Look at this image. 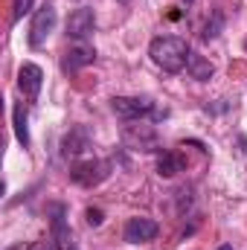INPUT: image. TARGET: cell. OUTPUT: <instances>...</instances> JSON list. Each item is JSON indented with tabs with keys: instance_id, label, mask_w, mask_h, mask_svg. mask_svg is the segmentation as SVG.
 I'll list each match as a JSON object with an SVG mask.
<instances>
[{
	"instance_id": "obj_9",
	"label": "cell",
	"mask_w": 247,
	"mask_h": 250,
	"mask_svg": "<svg viewBox=\"0 0 247 250\" xmlns=\"http://www.w3.org/2000/svg\"><path fill=\"white\" fill-rule=\"evenodd\" d=\"M125 143L128 146H137L143 151H157V137H154V128L151 125H131L125 131Z\"/></svg>"
},
{
	"instance_id": "obj_4",
	"label": "cell",
	"mask_w": 247,
	"mask_h": 250,
	"mask_svg": "<svg viewBox=\"0 0 247 250\" xmlns=\"http://www.w3.org/2000/svg\"><path fill=\"white\" fill-rule=\"evenodd\" d=\"M111 108L123 120H140V117L154 114V102L145 99V96H114L111 99Z\"/></svg>"
},
{
	"instance_id": "obj_10",
	"label": "cell",
	"mask_w": 247,
	"mask_h": 250,
	"mask_svg": "<svg viewBox=\"0 0 247 250\" xmlns=\"http://www.w3.org/2000/svg\"><path fill=\"white\" fill-rule=\"evenodd\" d=\"M186 160L181 151H163V154H157V175L160 178H175L178 172H184Z\"/></svg>"
},
{
	"instance_id": "obj_5",
	"label": "cell",
	"mask_w": 247,
	"mask_h": 250,
	"mask_svg": "<svg viewBox=\"0 0 247 250\" xmlns=\"http://www.w3.org/2000/svg\"><path fill=\"white\" fill-rule=\"evenodd\" d=\"M160 233L157 221L145 218V215H137V218H128L125 224V242L128 245H145V242H154Z\"/></svg>"
},
{
	"instance_id": "obj_16",
	"label": "cell",
	"mask_w": 247,
	"mask_h": 250,
	"mask_svg": "<svg viewBox=\"0 0 247 250\" xmlns=\"http://www.w3.org/2000/svg\"><path fill=\"white\" fill-rule=\"evenodd\" d=\"M218 29H221V12H215V21L204 26V41H209V38H215V35H218Z\"/></svg>"
},
{
	"instance_id": "obj_18",
	"label": "cell",
	"mask_w": 247,
	"mask_h": 250,
	"mask_svg": "<svg viewBox=\"0 0 247 250\" xmlns=\"http://www.w3.org/2000/svg\"><path fill=\"white\" fill-rule=\"evenodd\" d=\"M87 224H93V227H99L102 224V209H87Z\"/></svg>"
},
{
	"instance_id": "obj_3",
	"label": "cell",
	"mask_w": 247,
	"mask_h": 250,
	"mask_svg": "<svg viewBox=\"0 0 247 250\" xmlns=\"http://www.w3.org/2000/svg\"><path fill=\"white\" fill-rule=\"evenodd\" d=\"M56 21H59L56 6L44 3V6L35 12L32 23H29V44H32V47H44V44H47V38H50V32L56 29Z\"/></svg>"
},
{
	"instance_id": "obj_7",
	"label": "cell",
	"mask_w": 247,
	"mask_h": 250,
	"mask_svg": "<svg viewBox=\"0 0 247 250\" xmlns=\"http://www.w3.org/2000/svg\"><path fill=\"white\" fill-rule=\"evenodd\" d=\"M93 29H96V15H93V9H87V6L76 9V12L67 18V35L76 38V41H84Z\"/></svg>"
},
{
	"instance_id": "obj_12",
	"label": "cell",
	"mask_w": 247,
	"mask_h": 250,
	"mask_svg": "<svg viewBox=\"0 0 247 250\" xmlns=\"http://www.w3.org/2000/svg\"><path fill=\"white\" fill-rule=\"evenodd\" d=\"M186 73H189L192 79H198V82H209V79H212V73H215V67L206 62L204 56H198V53H189Z\"/></svg>"
},
{
	"instance_id": "obj_11",
	"label": "cell",
	"mask_w": 247,
	"mask_h": 250,
	"mask_svg": "<svg viewBox=\"0 0 247 250\" xmlns=\"http://www.w3.org/2000/svg\"><path fill=\"white\" fill-rule=\"evenodd\" d=\"M84 148H87V134H84V128H73L62 143V154L67 157V160H70V157L76 160Z\"/></svg>"
},
{
	"instance_id": "obj_20",
	"label": "cell",
	"mask_w": 247,
	"mask_h": 250,
	"mask_svg": "<svg viewBox=\"0 0 247 250\" xmlns=\"http://www.w3.org/2000/svg\"><path fill=\"white\" fill-rule=\"evenodd\" d=\"M218 250H233V248H230V245H221V248H218Z\"/></svg>"
},
{
	"instance_id": "obj_21",
	"label": "cell",
	"mask_w": 247,
	"mask_h": 250,
	"mask_svg": "<svg viewBox=\"0 0 247 250\" xmlns=\"http://www.w3.org/2000/svg\"><path fill=\"white\" fill-rule=\"evenodd\" d=\"M186 3H192V0H186Z\"/></svg>"
},
{
	"instance_id": "obj_6",
	"label": "cell",
	"mask_w": 247,
	"mask_h": 250,
	"mask_svg": "<svg viewBox=\"0 0 247 250\" xmlns=\"http://www.w3.org/2000/svg\"><path fill=\"white\" fill-rule=\"evenodd\" d=\"M41 84H44V70H41L38 64L26 62L21 70H18V87L23 90V96H26L29 102H35V99H38Z\"/></svg>"
},
{
	"instance_id": "obj_14",
	"label": "cell",
	"mask_w": 247,
	"mask_h": 250,
	"mask_svg": "<svg viewBox=\"0 0 247 250\" xmlns=\"http://www.w3.org/2000/svg\"><path fill=\"white\" fill-rule=\"evenodd\" d=\"M53 230H56V242L62 245V250H73L70 233L64 227V207H53Z\"/></svg>"
},
{
	"instance_id": "obj_8",
	"label": "cell",
	"mask_w": 247,
	"mask_h": 250,
	"mask_svg": "<svg viewBox=\"0 0 247 250\" xmlns=\"http://www.w3.org/2000/svg\"><path fill=\"white\" fill-rule=\"evenodd\" d=\"M93 62H96V50L90 44H84V41H79L76 47H70L64 53V70L67 73H73V70H79L84 64H93Z\"/></svg>"
},
{
	"instance_id": "obj_19",
	"label": "cell",
	"mask_w": 247,
	"mask_h": 250,
	"mask_svg": "<svg viewBox=\"0 0 247 250\" xmlns=\"http://www.w3.org/2000/svg\"><path fill=\"white\" fill-rule=\"evenodd\" d=\"M6 250H29V248H23V245H12V248H6Z\"/></svg>"
},
{
	"instance_id": "obj_15",
	"label": "cell",
	"mask_w": 247,
	"mask_h": 250,
	"mask_svg": "<svg viewBox=\"0 0 247 250\" xmlns=\"http://www.w3.org/2000/svg\"><path fill=\"white\" fill-rule=\"evenodd\" d=\"M32 3H35V0H15V9H12V21L18 23V21H21V18H23V15L32 9Z\"/></svg>"
},
{
	"instance_id": "obj_13",
	"label": "cell",
	"mask_w": 247,
	"mask_h": 250,
	"mask_svg": "<svg viewBox=\"0 0 247 250\" xmlns=\"http://www.w3.org/2000/svg\"><path fill=\"white\" fill-rule=\"evenodd\" d=\"M12 120H15V137L23 148H29V128H26V108L23 105H15L12 111Z\"/></svg>"
},
{
	"instance_id": "obj_2",
	"label": "cell",
	"mask_w": 247,
	"mask_h": 250,
	"mask_svg": "<svg viewBox=\"0 0 247 250\" xmlns=\"http://www.w3.org/2000/svg\"><path fill=\"white\" fill-rule=\"evenodd\" d=\"M108 169H111V163L87 157V160H76V163H73L70 178H73V184H79V187H96V184H102V181L108 178Z\"/></svg>"
},
{
	"instance_id": "obj_17",
	"label": "cell",
	"mask_w": 247,
	"mask_h": 250,
	"mask_svg": "<svg viewBox=\"0 0 247 250\" xmlns=\"http://www.w3.org/2000/svg\"><path fill=\"white\" fill-rule=\"evenodd\" d=\"M29 250H62V245L56 242V236H50V239H41V242L29 245Z\"/></svg>"
},
{
	"instance_id": "obj_1",
	"label": "cell",
	"mask_w": 247,
	"mask_h": 250,
	"mask_svg": "<svg viewBox=\"0 0 247 250\" xmlns=\"http://www.w3.org/2000/svg\"><path fill=\"white\" fill-rule=\"evenodd\" d=\"M189 53H192L189 44L184 38H178V35H160L148 47L151 62L157 64L160 70H166V73H181L186 67V62H189Z\"/></svg>"
}]
</instances>
